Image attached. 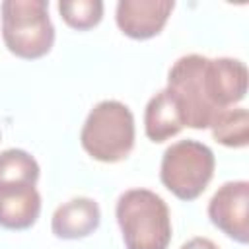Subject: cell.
<instances>
[{
  "mask_svg": "<svg viewBox=\"0 0 249 249\" xmlns=\"http://www.w3.org/2000/svg\"><path fill=\"white\" fill-rule=\"evenodd\" d=\"M115 216L126 249H167L171 243V216L165 200L148 189L124 191Z\"/></svg>",
  "mask_w": 249,
  "mask_h": 249,
  "instance_id": "cell-1",
  "label": "cell"
},
{
  "mask_svg": "<svg viewBox=\"0 0 249 249\" xmlns=\"http://www.w3.org/2000/svg\"><path fill=\"white\" fill-rule=\"evenodd\" d=\"M80 142L88 156L97 161H123L134 148L132 111L117 99L99 101L86 117L80 132Z\"/></svg>",
  "mask_w": 249,
  "mask_h": 249,
  "instance_id": "cell-2",
  "label": "cell"
},
{
  "mask_svg": "<svg viewBox=\"0 0 249 249\" xmlns=\"http://www.w3.org/2000/svg\"><path fill=\"white\" fill-rule=\"evenodd\" d=\"M2 39L18 58L35 60L54 45V25L45 0H6L0 6Z\"/></svg>",
  "mask_w": 249,
  "mask_h": 249,
  "instance_id": "cell-3",
  "label": "cell"
},
{
  "mask_svg": "<svg viewBox=\"0 0 249 249\" xmlns=\"http://www.w3.org/2000/svg\"><path fill=\"white\" fill-rule=\"evenodd\" d=\"M214 152L198 140H179L161 158L160 179L163 187L181 200L198 198L214 177Z\"/></svg>",
  "mask_w": 249,
  "mask_h": 249,
  "instance_id": "cell-4",
  "label": "cell"
},
{
  "mask_svg": "<svg viewBox=\"0 0 249 249\" xmlns=\"http://www.w3.org/2000/svg\"><path fill=\"white\" fill-rule=\"evenodd\" d=\"M202 54H185L173 62L167 72V89L177 101L183 124L189 128H210L218 113L206 99L202 86Z\"/></svg>",
  "mask_w": 249,
  "mask_h": 249,
  "instance_id": "cell-5",
  "label": "cell"
},
{
  "mask_svg": "<svg viewBox=\"0 0 249 249\" xmlns=\"http://www.w3.org/2000/svg\"><path fill=\"white\" fill-rule=\"evenodd\" d=\"M202 86L216 113L231 109L247 93V66L230 56L204 58Z\"/></svg>",
  "mask_w": 249,
  "mask_h": 249,
  "instance_id": "cell-6",
  "label": "cell"
},
{
  "mask_svg": "<svg viewBox=\"0 0 249 249\" xmlns=\"http://www.w3.org/2000/svg\"><path fill=\"white\" fill-rule=\"evenodd\" d=\"M210 222L237 243L249 241V183L228 181L208 202Z\"/></svg>",
  "mask_w": 249,
  "mask_h": 249,
  "instance_id": "cell-7",
  "label": "cell"
},
{
  "mask_svg": "<svg viewBox=\"0 0 249 249\" xmlns=\"http://www.w3.org/2000/svg\"><path fill=\"white\" fill-rule=\"evenodd\" d=\"M173 8V0H119L115 21L126 37L144 41L161 33Z\"/></svg>",
  "mask_w": 249,
  "mask_h": 249,
  "instance_id": "cell-8",
  "label": "cell"
},
{
  "mask_svg": "<svg viewBox=\"0 0 249 249\" xmlns=\"http://www.w3.org/2000/svg\"><path fill=\"white\" fill-rule=\"evenodd\" d=\"M41 214V195L35 185H0V228L27 230Z\"/></svg>",
  "mask_w": 249,
  "mask_h": 249,
  "instance_id": "cell-9",
  "label": "cell"
},
{
  "mask_svg": "<svg viewBox=\"0 0 249 249\" xmlns=\"http://www.w3.org/2000/svg\"><path fill=\"white\" fill-rule=\"evenodd\" d=\"M99 204L89 196H76L54 210L51 230L58 239H82L91 235L99 228Z\"/></svg>",
  "mask_w": 249,
  "mask_h": 249,
  "instance_id": "cell-10",
  "label": "cell"
},
{
  "mask_svg": "<svg viewBox=\"0 0 249 249\" xmlns=\"http://www.w3.org/2000/svg\"><path fill=\"white\" fill-rule=\"evenodd\" d=\"M183 128L185 124H183L181 111L167 88L158 91L154 97H150L144 111V130L152 142L156 144L165 142L177 136Z\"/></svg>",
  "mask_w": 249,
  "mask_h": 249,
  "instance_id": "cell-11",
  "label": "cell"
},
{
  "mask_svg": "<svg viewBox=\"0 0 249 249\" xmlns=\"http://www.w3.org/2000/svg\"><path fill=\"white\" fill-rule=\"evenodd\" d=\"M216 142L228 148H245L249 144V113L245 107L222 111L210 124Z\"/></svg>",
  "mask_w": 249,
  "mask_h": 249,
  "instance_id": "cell-12",
  "label": "cell"
},
{
  "mask_svg": "<svg viewBox=\"0 0 249 249\" xmlns=\"http://www.w3.org/2000/svg\"><path fill=\"white\" fill-rule=\"evenodd\" d=\"M39 171L37 160L25 150L10 148L0 154V185H37Z\"/></svg>",
  "mask_w": 249,
  "mask_h": 249,
  "instance_id": "cell-13",
  "label": "cell"
},
{
  "mask_svg": "<svg viewBox=\"0 0 249 249\" xmlns=\"http://www.w3.org/2000/svg\"><path fill=\"white\" fill-rule=\"evenodd\" d=\"M58 12L68 27L76 31H88L101 21L103 2L101 0H60Z\"/></svg>",
  "mask_w": 249,
  "mask_h": 249,
  "instance_id": "cell-14",
  "label": "cell"
},
{
  "mask_svg": "<svg viewBox=\"0 0 249 249\" xmlns=\"http://www.w3.org/2000/svg\"><path fill=\"white\" fill-rule=\"evenodd\" d=\"M181 249H220V247L208 237H193L187 243H183Z\"/></svg>",
  "mask_w": 249,
  "mask_h": 249,
  "instance_id": "cell-15",
  "label": "cell"
}]
</instances>
